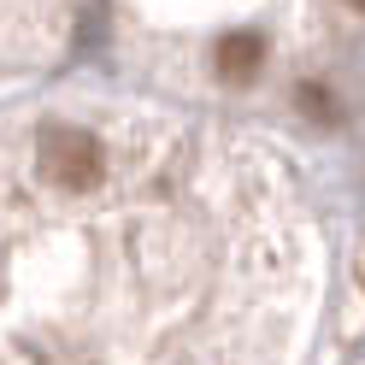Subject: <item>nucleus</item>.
<instances>
[{
  "mask_svg": "<svg viewBox=\"0 0 365 365\" xmlns=\"http://www.w3.org/2000/svg\"><path fill=\"white\" fill-rule=\"evenodd\" d=\"M41 171H48L59 189H95L106 177V153L88 130H71V124H48L41 130Z\"/></svg>",
  "mask_w": 365,
  "mask_h": 365,
  "instance_id": "obj_1",
  "label": "nucleus"
},
{
  "mask_svg": "<svg viewBox=\"0 0 365 365\" xmlns=\"http://www.w3.org/2000/svg\"><path fill=\"white\" fill-rule=\"evenodd\" d=\"M259 59H265V36H254V30H230V36L218 41V53H212L218 77L230 83V88L254 83V77H259Z\"/></svg>",
  "mask_w": 365,
  "mask_h": 365,
  "instance_id": "obj_2",
  "label": "nucleus"
},
{
  "mask_svg": "<svg viewBox=\"0 0 365 365\" xmlns=\"http://www.w3.org/2000/svg\"><path fill=\"white\" fill-rule=\"evenodd\" d=\"M294 106H301V112H312L318 124H336V118H341V106H336L318 83H301V88H294Z\"/></svg>",
  "mask_w": 365,
  "mask_h": 365,
  "instance_id": "obj_3",
  "label": "nucleus"
},
{
  "mask_svg": "<svg viewBox=\"0 0 365 365\" xmlns=\"http://www.w3.org/2000/svg\"><path fill=\"white\" fill-rule=\"evenodd\" d=\"M348 6H359V12H365V0H348Z\"/></svg>",
  "mask_w": 365,
  "mask_h": 365,
  "instance_id": "obj_4",
  "label": "nucleus"
}]
</instances>
